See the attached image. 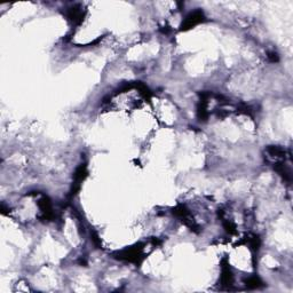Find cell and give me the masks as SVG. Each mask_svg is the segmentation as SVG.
I'll return each instance as SVG.
<instances>
[{
	"label": "cell",
	"mask_w": 293,
	"mask_h": 293,
	"mask_svg": "<svg viewBox=\"0 0 293 293\" xmlns=\"http://www.w3.org/2000/svg\"><path fill=\"white\" fill-rule=\"evenodd\" d=\"M146 250H147L146 245L142 243H139L135 244L134 246L126 247L122 251H118L117 253H115V258L122 260V261L134 263L135 266H140L147 256Z\"/></svg>",
	"instance_id": "cell-1"
},
{
	"label": "cell",
	"mask_w": 293,
	"mask_h": 293,
	"mask_svg": "<svg viewBox=\"0 0 293 293\" xmlns=\"http://www.w3.org/2000/svg\"><path fill=\"white\" fill-rule=\"evenodd\" d=\"M205 20L206 18H205V14H204V12L198 8V10H195L194 12H191V13H189L186 16V19H184V21L182 22L181 27H180V30L181 31L190 30L194 27L203 23Z\"/></svg>",
	"instance_id": "cell-2"
},
{
	"label": "cell",
	"mask_w": 293,
	"mask_h": 293,
	"mask_svg": "<svg viewBox=\"0 0 293 293\" xmlns=\"http://www.w3.org/2000/svg\"><path fill=\"white\" fill-rule=\"evenodd\" d=\"M66 16L74 26H80L86 16V11L80 4H75L69 7L66 12Z\"/></svg>",
	"instance_id": "cell-3"
},
{
	"label": "cell",
	"mask_w": 293,
	"mask_h": 293,
	"mask_svg": "<svg viewBox=\"0 0 293 293\" xmlns=\"http://www.w3.org/2000/svg\"><path fill=\"white\" fill-rule=\"evenodd\" d=\"M87 176V166L86 164H80V165L76 168V172L74 174V183H72V189L70 192V196H75L80 189V186L85 178Z\"/></svg>",
	"instance_id": "cell-4"
},
{
	"label": "cell",
	"mask_w": 293,
	"mask_h": 293,
	"mask_svg": "<svg viewBox=\"0 0 293 293\" xmlns=\"http://www.w3.org/2000/svg\"><path fill=\"white\" fill-rule=\"evenodd\" d=\"M221 264V284L229 286L234 282V274H232L231 267L226 259L222 260Z\"/></svg>",
	"instance_id": "cell-5"
},
{
	"label": "cell",
	"mask_w": 293,
	"mask_h": 293,
	"mask_svg": "<svg viewBox=\"0 0 293 293\" xmlns=\"http://www.w3.org/2000/svg\"><path fill=\"white\" fill-rule=\"evenodd\" d=\"M245 284H246V286L254 288V287L261 286V284H263V283H262V280L258 277V276L254 275V276H250V277L245 280Z\"/></svg>",
	"instance_id": "cell-6"
}]
</instances>
